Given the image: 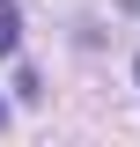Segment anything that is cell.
Wrapping results in <instances>:
<instances>
[{
    "instance_id": "cell-1",
    "label": "cell",
    "mask_w": 140,
    "mask_h": 147,
    "mask_svg": "<svg viewBox=\"0 0 140 147\" xmlns=\"http://www.w3.org/2000/svg\"><path fill=\"white\" fill-rule=\"evenodd\" d=\"M15 37H22L15 30V0H0V52H15Z\"/></svg>"
},
{
    "instance_id": "cell-2",
    "label": "cell",
    "mask_w": 140,
    "mask_h": 147,
    "mask_svg": "<svg viewBox=\"0 0 140 147\" xmlns=\"http://www.w3.org/2000/svg\"><path fill=\"white\" fill-rule=\"evenodd\" d=\"M0 125H7V110H0Z\"/></svg>"
}]
</instances>
